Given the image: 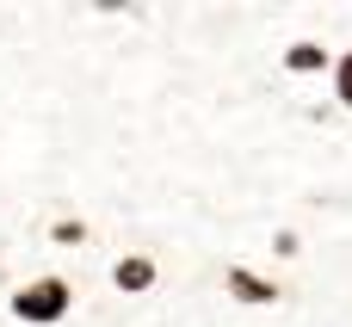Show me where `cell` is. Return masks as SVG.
Returning a JSON list of instances; mask_svg holds the SVG:
<instances>
[{
	"label": "cell",
	"instance_id": "52a82bcc",
	"mask_svg": "<svg viewBox=\"0 0 352 327\" xmlns=\"http://www.w3.org/2000/svg\"><path fill=\"white\" fill-rule=\"evenodd\" d=\"M272 253H278V260H297V253H303L297 229H278V235H272Z\"/></svg>",
	"mask_w": 352,
	"mask_h": 327
},
{
	"label": "cell",
	"instance_id": "7a4b0ae2",
	"mask_svg": "<svg viewBox=\"0 0 352 327\" xmlns=\"http://www.w3.org/2000/svg\"><path fill=\"white\" fill-rule=\"evenodd\" d=\"M223 291H229L235 303H248V309H266V303L285 297V291H278L272 278H260L254 266H229V272H223Z\"/></svg>",
	"mask_w": 352,
	"mask_h": 327
},
{
	"label": "cell",
	"instance_id": "8992f818",
	"mask_svg": "<svg viewBox=\"0 0 352 327\" xmlns=\"http://www.w3.org/2000/svg\"><path fill=\"white\" fill-rule=\"evenodd\" d=\"M334 99L352 111V49H346V56H334Z\"/></svg>",
	"mask_w": 352,
	"mask_h": 327
},
{
	"label": "cell",
	"instance_id": "3957f363",
	"mask_svg": "<svg viewBox=\"0 0 352 327\" xmlns=\"http://www.w3.org/2000/svg\"><path fill=\"white\" fill-rule=\"evenodd\" d=\"M155 278H161V266H155L148 253H124V260L111 266V284H118L124 297H142V291H155Z\"/></svg>",
	"mask_w": 352,
	"mask_h": 327
},
{
	"label": "cell",
	"instance_id": "277c9868",
	"mask_svg": "<svg viewBox=\"0 0 352 327\" xmlns=\"http://www.w3.org/2000/svg\"><path fill=\"white\" fill-rule=\"evenodd\" d=\"M285 68H291V74H322V68H334V56H328V43L297 37V43L285 49Z\"/></svg>",
	"mask_w": 352,
	"mask_h": 327
},
{
	"label": "cell",
	"instance_id": "6da1fadb",
	"mask_svg": "<svg viewBox=\"0 0 352 327\" xmlns=\"http://www.w3.org/2000/svg\"><path fill=\"white\" fill-rule=\"evenodd\" d=\"M68 309H74V284L56 278V272L25 278V284L12 291V315L25 327H56V322H68Z\"/></svg>",
	"mask_w": 352,
	"mask_h": 327
},
{
	"label": "cell",
	"instance_id": "5b68a950",
	"mask_svg": "<svg viewBox=\"0 0 352 327\" xmlns=\"http://www.w3.org/2000/svg\"><path fill=\"white\" fill-rule=\"evenodd\" d=\"M50 241H62V247H80V241H87V223H80V216H62V223H50Z\"/></svg>",
	"mask_w": 352,
	"mask_h": 327
}]
</instances>
